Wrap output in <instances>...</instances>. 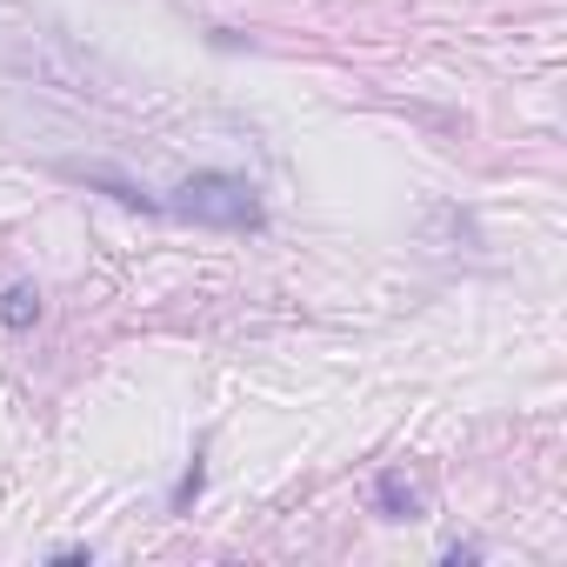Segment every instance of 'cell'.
Returning a JSON list of instances; mask_svg holds the SVG:
<instances>
[{"mask_svg":"<svg viewBox=\"0 0 567 567\" xmlns=\"http://www.w3.org/2000/svg\"><path fill=\"white\" fill-rule=\"evenodd\" d=\"M167 207H174L181 220H194V227H220V234L260 227V194H254V181H247V174H220V167L187 174V181L174 187Z\"/></svg>","mask_w":567,"mask_h":567,"instance_id":"1","label":"cell"},{"mask_svg":"<svg viewBox=\"0 0 567 567\" xmlns=\"http://www.w3.org/2000/svg\"><path fill=\"white\" fill-rule=\"evenodd\" d=\"M374 507H381V520H414V514H421V494H414V481H408L401 467H388V474L374 481Z\"/></svg>","mask_w":567,"mask_h":567,"instance_id":"2","label":"cell"},{"mask_svg":"<svg viewBox=\"0 0 567 567\" xmlns=\"http://www.w3.org/2000/svg\"><path fill=\"white\" fill-rule=\"evenodd\" d=\"M41 321V288H34V280H14V288L8 295H0V328H34Z\"/></svg>","mask_w":567,"mask_h":567,"instance_id":"3","label":"cell"},{"mask_svg":"<svg viewBox=\"0 0 567 567\" xmlns=\"http://www.w3.org/2000/svg\"><path fill=\"white\" fill-rule=\"evenodd\" d=\"M207 494V447H194V461L181 467V481H174V501H167V514H194V501Z\"/></svg>","mask_w":567,"mask_h":567,"instance_id":"4","label":"cell"},{"mask_svg":"<svg viewBox=\"0 0 567 567\" xmlns=\"http://www.w3.org/2000/svg\"><path fill=\"white\" fill-rule=\"evenodd\" d=\"M81 181H87V187H107L121 207H141V214H154V207H161L147 187H134V181H121V174H81Z\"/></svg>","mask_w":567,"mask_h":567,"instance_id":"5","label":"cell"},{"mask_svg":"<svg viewBox=\"0 0 567 567\" xmlns=\"http://www.w3.org/2000/svg\"><path fill=\"white\" fill-rule=\"evenodd\" d=\"M61 567H94V547H54Z\"/></svg>","mask_w":567,"mask_h":567,"instance_id":"6","label":"cell"},{"mask_svg":"<svg viewBox=\"0 0 567 567\" xmlns=\"http://www.w3.org/2000/svg\"><path fill=\"white\" fill-rule=\"evenodd\" d=\"M441 554H447V560H481V547H474V540H447Z\"/></svg>","mask_w":567,"mask_h":567,"instance_id":"7","label":"cell"}]
</instances>
